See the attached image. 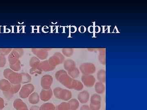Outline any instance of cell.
<instances>
[{
	"label": "cell",
	"instance_id": "1",
	"mask_svg": "<svg viewBox=\"0 0 147 110\" xmlns=\"http://www.w3.org/2000/svg\"><path fill=\"white\" fill-rule=\"evenodd\" d=\"M55 77L58 81L69 89L81 91L84 88L82 82L72 78L64 70L58 71L55 74Z\"/></svg>",
	"mask_w": 147,
	"mask_h": 110
},
{
	"label": "cell",
	"instance_id": "2",
	"mask_svg": "<svg viewBox=\"0 0 147 110\" xmlns=\"http://www.w3.org/2000/svg\"><path fill=\"white\" fill-rule=\"evenodd\" d=\"M5 78L12 85H18L21 83V73H16L10 68L5 69L3 72Z\"/></svg>",
	"mask_w": 147,
	"mask_h": 110
},
{
	"label": "cell",
	"instance_id": "3",
	"mask_svg": "<svg viewBox=\"0 0 147 110\" xmlns=\"http://www.w3.org/2000/svg\"><path fill=\"white\" fill-rule=\"evenodd\" d=\"M53 93L55 97L64 101H69L72 97L71 91L60 87L55 88L53 90Z\"/></svg>",
	"mask_w": 147,
	"mask_h": 110
},
{
	"label": "cell",
	"instance_id": "4",
	"mask_svg": "<svg viewBox=\"0 0 147 110\" xmlns=\"http://www.w3.org/2000/svg\"><path fill=\"white\" fill-rule=\"evenodd\" d=\"M24 50L22 49H14L12 50L8 56L9 66L13 65L20 62L19 58L24 54Z\"/></svg>",
	"mask_w": 147,
	"mask_h": 110
},
{
	"label": "cell",
	"instance_id": "5",
	"mask_svg": "<svg viewBox=\"0 0 147 110\" xmlns=\"http://www.w3.org/2000/svg\"><path fill=\"white\" fill-rule=\"evenodd\" d=\"M79 69L83 75H92L95 72L96 70L94 64L91 63H84L81 64Z\"/></svg>",
	"mask_w": 147,
	"mask_h": 110
},
{
	"label": "cell",
	"instance_id": "6",
	"mask_svg": "<svg viewBox=\"0 0 147 110\" xmlns=\"http://www.w3.org/2000/svg\"><path fill=\"white\" fill-rule=\"evenodd\" d=\"M34 87L31 84H27L24 85L21 88L19 96L22 98H26L30 96L34 91Z\"/></svg>",
	"mask_w": 147,
	"mask_h": 110
},
{
	"label": "cell",
	"instance_id": "7",
	"mask_svg": "<svg viewBox=\"0 0 147 110\" xmlns=\"http://www.w3.org/2000/svg\"><path fill=\"white\" fill-rule=\"evenodd\" d=\"M65 58L63 55L60 53H56L48 60L49 64L55 67L56 66L62 63L64 61Z\"/></svg>",
	"mask_w": 147,
	"mask_h": 110
},
{
	"label": "cell",
	"instance_id": "8",
	"mask_svg": "<svg viewBox=\"0 0 147 110\" xmlns=\"http://www.w3.org/2000/svg\"><path fill=\"white\" fill-rule=\"evenodd\" d=\"M82 83L88 87H93L95 84L96 79L92 75H83L82 77Z\"/></svg>",
	"mask_w": 147,
	"mask_h": 110
},
{
	"label": "cell",
	"instance_id": "9",
	"mask_svg": "<svg viewBox=\"0 0 147 110\" xmlns=\"http://www.w3.org/2000/svg\"><path fill=\"white\" fill-rule=\"evenodd\" d=\"M50 50L48 49H32V52L38 58L44 60L48 56V51Z\"/></svg>",
	"mask_w": 147,
	"mask_h": 110
},
{
	"label": "cell",
	"instance_id": "10",
	"mask_svg": "<svg viewBox=\"0 0 147 110\" xmlns=\"http://www.w3.org/2000/svg\"><path fill=\"white\" fill-rule=\"evenodd\" d=\"M53 82V77L50 75H45L41 78V86L43 89H50Z\"/></svg>",
	"mask_w": 147,
	"mask_h": 110
},
{
	"label": "cell",
	"instance_id": "11",
	"mask_svg": "<svg viewBox=\"0 0 147 110\" xmlns=\"http://www.w3.org/2000/svg\"><path fill=\"white\" fill-rule=\"evenodd\" d=\"M34 68L38 69L40 72L42 71L47 72V71H53L55 69V67H53L50 65L48 62V60H46L40 62L36 68Z\"/></svg>",
	"mask_w": 147,
	"mask_h": 110
},
{
	"label": "cell",
	"instance_id": "12",
	"mask_svg": "<svg viewBox=\"0 0 147 110\" xmlns=\"http://www.w3.org/2000/svg\"><path fill=\"white\" fill-rule=\"evenodd\" d=\"M21 84H18V85L11 84V87L9 90L7 91L3 92V93L6 97L9 98V97H11L13 94L17 93L21 89Z\"/></svg>",
	"mask_w": 147,
	"mask_h": 110
},
{
	"label": "cell",
	"instance_id": "13",
	"mask_svg": "<svg viewBox=\"0 0 147 110\" xmlns=\"http://www.w3.org/2000/svg\"><path fill=\"white\" fill-rule=\"evenodd\" d=\"M78 100L82 104H86L90 99L89 93L87 91L84 90L79 93L77 96Z\"/></svg>",
	"mask_w": 147,
	"mask_h": 110
},
{
	"label": "cell",
	"instance_id": "14",
	"mask_svg": "<svg viewBox=\"0 0 147 110\" xmlns=\"http://www.w3.org/2000/svg\"><path fill=\"white\" fill-rule=\"evenodd\" d=\"M53 95V92L51 89L42 90L40 94V97L43 101H47L51 99Z\"/></svg>",
	"mask_w": 147,
	"mask_h": 110
},
{
	"label": "cell",
	"instance_id": "15",
	"mask_svg": "<svg viewBox=\"0 0 147 110\" xmlns=\"http://www.w3.org/2000/svg\"><path fill=\"white\" fill-rule=\"evenodd\" d=\"M11 84L6 79L0 80V89L3 92L7 91L10 89Z\"/></svg>",
	"mask_w": 147,
	"mask_h": 110
},
{
	"label": "cell",
	"instance_id": "16",
	"mask_svg": "<svg viewBox=\"0 0 147 110\" xmlns=\"http://www.w3.org/2000/svg\"><path fill=\"white\" fill-rule=\"evenodd\" d=\"M94 89L97 94H102L105 91V85L100 82H98L94 85Z\"/></svg>",
	"mask_w": 147,
	"mask_h": 110
},
{
	"label": "cell",
	"instance_id": "17",
	"mask_svg": "<svg viewBox=\"0 0 147 110\" xmlns=\"http://www.w3.org/2000/svg\"><path fill=\"white\" fill-rule=\"evenodd\" d=\"M76 63L72 60H67L64 62V67L67 71L76 67Z\"/></svg>",
	"mask_w": 147,
	"mask_h": 110
},
{
	"label": "cell",
	"instance_id": "18",
	"mask_svg": "<svg viewBox=\"0 0 147 110\" xmlns=\"http://www.w3.org/2000/svg\"><path fill=\"white\" fill-rule=\"evenodd\" d=\"M39 95L36 92L32 93L29 97V101L32 104H36L39 101Z\"/></svg>",
	"mask_w": 147,
	"mask_h": 110
},
{
	"label": "cell",
	"instance_id": "19",
	"mask_svg": "<svg viewBox=\"0 0 147 110\" xmlns=\"http://www.w3.org/2000/svg\"><path fill=\"white\" fill-rule=\"evenodd\" d=\"M90 103L94 104H101V97L100 95L94 94L90 97Z\"/></svg>",
	"mask_w": 147,
	"mask_h": 110
},
{
	"label": "cell",
	"instance_id": "20",
	"mask_svg": "<svg viewBox=\"0 0 147 110\" xmlns=\"http://www.w3.org/2000/svg\"><path fill=\"white\" fill-rule=\"evenodd\" d=\"M70 106V109L72 110H76L79 107V101L76 99H70L68 102Z\"/></svg>",
	"mask_w": 147,
	"mask_h": 110
},
{
	"label": "cell",
	"instance_id": "21",
	"mask_svg": "<svg viewBox=\"0 0 147 110\" xmlns=\"http://www.w3.org/2000/svg\"><path fill=\"white\" fill-rule=\"evenodd\" d=\"M68 75L72 78H76L80 75V71L78 68L75 67L68 71Z\"/></svg>",
	"mask_w": 147,
	"mask_h": 110
},
{
	"label": "cell",
	"instance_id": "22",
	"mask_svg": "<svg viewBox=\"0 0 147 110\" xmlns=\"http://www.w3.org/2000/svg\"><path fill=\"white\" fill-rule=\"evenodd\" d=\"M97 78L98 82H101L102 83L105 82V71L103 69L99 70L97 73Z\"/></svg>",
	"mask_w": 147,
	"mask_h": 110
},
{
	"label": "cell",
	"instance_id": "23",
	"mask_svg": "<svg viewBox=\"0 0 147 110\" xmlns=\"http://www.w3.org/2000/svg\"><path fill=\"white\" fill-rule=\"evenodd\" d=\"M21 83L26 84L30 82L31 80V77L28 73H21Z\"/></svg>",
	"mask_w": 147,
	"mask_h": 110
},
{
	"label": "cell",
	"instance_id": "24",
	"mask_svg": "<svg viewBox=\"0 0 147 110\" xmlns=\"http://www.w3.org/2000/svg\"><path fill=\"white\" fill-rule=\"evenodd\" d=\"M56 107L51 103H45L41 105L39 108V110H55Z\"/></svg>",
	"mask_w": 147,
	"mask_h": 110
},
{
	"label": "cell",
	"instance_id": "25",
	"mask_svg": "<svg viewBox=\"0 0 147 110\" xmlns=\"http://www.w3.org/2000/svg\"><path fill=\"white\" fill-rule=\"evenodd\" d=\"M70 106L68 102H62L56 107L55 110H69Z\"/></svg>",
	"mask_w": 147,
	"mask_h": 110
},
{
	"label": "cell",
	"instance_id": "26",
	"mask_svg": "<svg viewBox=\"0 0 147 110\" xmlns=\"http://www.w3.org/2000/svg\"><path fill=\"white\" fill-rule=\"evenodd\" d=\"M40 62V61L39 59L38 58L36 57H33L31 58L30 60V66H31L32 68H36Z\"/></svg>",
	"mask_w": 147,
	"mask_h": 110
},
{
	"label": "cell",
	"instance_id": "27",
	"mask_svg": "<svg viewBox=\"0 0 147 110\" xmlns=\"http://www.w3.org/2000/svg\"><path fill=\"white\" fill-rule=\"evenodd\" d=\"M62 51L63 54L68 57L72 56L74 52L73 49L70 48H64L62 50Z\"/></svg>",
	"mask_w": 147,
	"mask_h": 110
},
{
	"label": "cell",
	"instance_id": "28",
	"mask_svg": "<svg viewBox=\"0 0 147 110\" xmlns=\"http://www.w3.org/2000/svg\"><path fill=\"white\" fill-rule=\"evenodd\" d=\"M13 106L16 110H28L27 108V105L22 100L21 102V107H19L18 105L14 103H13Z\"/></svg>",
	"mask_w": 147,
	"mask_h": 110
},
{
	"label": "cell",
	"instance_id": "29",
	"mask_svg": "<svg viewBox=\"0 0 147 110\" xmlns=\"http://www.w3.org/2000/svg\"><path fill=\"white\" fill-rule=\"evenodd\" d=\"M11 48H1L0 49V54L5 56L10 54L12 51Z\"/></svg>",
	"mask_w": 147,
	"mask_h": 110
},
{
	"label": "cell",
	"instance_id": "30",
	"mask_svg": "<svg viewBox=\"0 0 147 110\" xmlns=\"http://www.w3.org/2000/svg\"><path fill=\"white\" fill-rule=\"evenodd\" d=\"M99 60L100 63L103 65L105 64V52L101 51L99 56Z\"/></svg>",
	"mask_w": 147,
	"mask_h": 110
},
{
	"label": "cell",
	"instance_id": "31",
	"mask_svg": "<svg viewBox=\"0 0 147 110\" xmlns=\"http://www.w3.org/2000/svg\"><path fill=\"white\" fill-rule=\"evenodd\" d=\"M89 107L91 110H100L101 108V104H94L90 103Z\"/></svg>",
	"mask_w": 147,
	"mask_h": 110
},
{
	"label": "cell",
	"instance_id": "32",
	"mask_svg": "<svg viewBox=\"0 0 147 110\" xmlns=\"http://www.w3.org/2000/svg\"><path fill=\"white\" fill-rule=\"evenodd\" d=\"M6 62L5 56L0 54V67H3Z\"/></svg>",
	"mask_w": 147,
	"mask_h": 110
},
{
	"label": "cell",
	"instance_id": "33",
	"mask_svg": "<svg viewBox=\"0 0 147 110\" xmlns=\"http://www.w3.org/2000/svg\"><path fill=\"white\" fill-rule=\"evenodd\" d=\"M4 107V101L2 98L0 97V110L3 109Z\"/></svg>",
	"mask_w": 147,
	"mask_h": 110
},
{
	"label": "cell",
	"instance_id": "34",
	"mask_svg": "<svg viewBox=\"0 0 147 110\" xmlns=\"http://www.w3.org/2000/svg\"><path fill=\"white\" fill-rule=\"evenodd\" d=\"M80 110H91L89 106L88 105H84L81 107Z\"/></svg>",
	"mask_w": 147,
	"mask_h": 110
},
{
	"label": "cell",
	"instance_id": "35",
	"mask_svg": "<svg viewBox=\"0 0 147 110\" xmlns=\"http://www.w3.org/2000/svg\"><path fill=\"white\" fill-rule=\"evenodd\" d=\"M30 110H39V107L37 106H34V107H32Z\"/></svg>",
	"mask_w": 147,
	"mask_h": 110
},
{
	"label": "cell",
	"instance_id": "36",
	"mask_svg": "<svg viewBox=\"0 0 147 110\" xmlns=\"http://www.w3.org/2000/svg\"><path fill=\"white\" fill-rule=\"evenodd\" d=\"M69 110H71V109H69Z\"/></svg>",
	"mask_w": 147,
	"mask_h": 110
}]
</instances>
